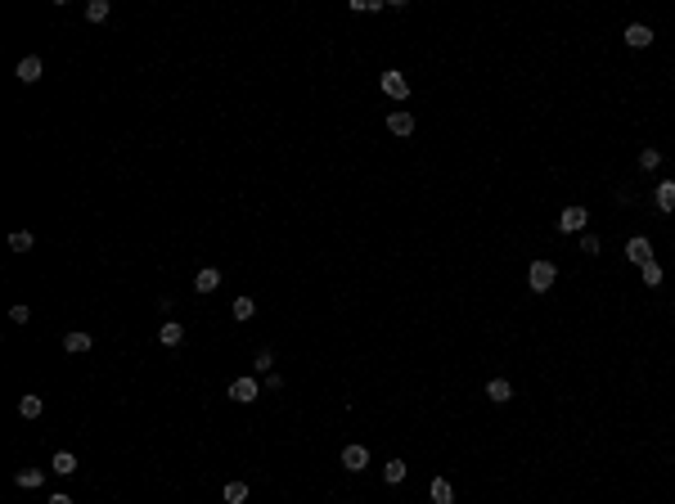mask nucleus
<instances>
[{
    "instance_id": "f257e3e1",
    "label": "nucleus",
    "mask_w": 675,
    "mask_h": 504,
    "mask_svg": "<svg viewBox=\"0 0 675 504\" xmlns=\"http://www.w3.org/2000/svg\"><path fill=\"white\" fill-rule=\"evenodd\" d=\"M554 284H558V266L554 261H545V257H540V261L527 266V288L531 293H549Z\"/></svg>"
},
{
    "instance_id": "f03ea898",
    "label": "nucleus",
    "mask_w": 675,
    "mask_h": 504,
    "mask_svg": "<svg viewBox=\"0 0 675 504\" xmlns=\"http://www.w3.org/2000/svg\"><path fill=\"white\" fill-rule=\"evenodd\" d=\"M585 225H590V212H585L581 203H572V207L558 212V234H585Z\"/></svg>"
},
{
    "instance_id": "7ed1b4c3",
    "label": "nucleus",
    "mask_w": 675,
    "mask_h": 504,
    "mask_svg": "<svg viewBox=\"0 0 675 504\" xmlns=\"http://www.w3.org/2000/svg\"><path fill=\"white\" fill-rule=\"evenodd\" d=\"M378 90H383L387 99H396V104L410 99V81H405V72H396V68H387L383 77H378Z\"/></svg>"
},
{
    "instance_id": "20e7f679",
    "label": "nucleus",
    "mask_w": 675,
    "mask_h": 504,
    "mask_svg": "<svg viewBox=\"0 0 675 504\" xmlns=\"http://www.w3.org/2000/svg\"><path fill=\"white\" fill-rule=\"evenodd\" d=\"M626 261H631V266H649L653 261V239L631 234V239H626Z\"/></svg>"
},
{
    "instance_id": "39448f33",
    "label": "nucleus",
    "mask_w": 675,
    "mask_h": 504,
    "mask_svg": "<svg viewBox=\"0 0 675 504\" xmlns=\"http://www.w3.org/2000/svg\"><path fill=\"white\" fill-rule=\"evenodd\" d=\"M225 396H230V401H239V405H252L257 396H261V383H257V378H234Z\"/></svg>"
},
{
    "instance_id": "423d86ee",
    "label": "nucleus",
    "mask_w": 675,
    "mask_h": 504,
    "mask_svg": "<svg viewBox=\"0 0 675 504\" xmlns=\"http://www.w3.org/2000/svg\"><path fill=\"white\" fill-rule=\"evenodd\" d=\"M14 77H18V81H27V86H32V81H41V77H45V63H41V54H27V59H18Z\"/></svg>"
},
{
    "instance_id": "0eeeda50",
    "label": "nucleus",
    "mask_w": 675,
    "mask_h": 504,
    "mask_svg": "<svg viewBox=\"0 0 675 504\" xmlns=\"http://www.w3.org/2000/svg\"><path fill=\"white\" fill-rule=\"evenodd\" d=\"M621 41L631 45V50H649V45H653V27H649V23H631V27L621 32Z\"/></svg>"
},
{
    "instance_id": "6e6552de",
    "label": "nucleus",
    "mask_w": 675,
    "mask_h": 504,
    "mask_svg": "<svg viewBox=\"0 0 675 504\" xmlns=\"http://www.w3.org/2000/svg\"><path fill=\"white\" fill-rule=\"evenodd\" d=\"M387 131H392V136H414V113L410 108H392L387 113Z\"/></svg>"
},
{
    "instance_id": "1a4fd4ad",
    "label": "nucleus",
    "mask_w": 675,
    "mask_h": 504,
    "mask_svg": "<svg viewBox=\"0 0 675 504\" xmlns=\"http://www.w3.org/2000/svg\"><path fill=\"white\" fill-rule=\"evenodd\" d=\"M342 469H347V473L369 469V446H356V441H351L347 450H342Z\"/></svg>"
},
{
    "instance_id": "9d476101",
    "label": "nucleus",
    "mask_w": 675,
    "mask_h": 504,
    "mask_svg": "<svg viewBox=\"0 0 675 504\" xmlns=\"http://www.w3.org/2000/svg\"><path fill=\"white\" fill-rule=\"evenodd\" d=\"M653 203H658V212L675 216V180H658V189H653Z\"/></svg>"
},
{
    "instance_id": "9b49d317",
    "label": "nucleus",
    "mask_w": 675,
    "mask_h": 504,
    "mask_svg": "<svg viewBox=\"0 0 675 504\" xmlns=\"http://www.w3.org/2000/svg\"><path fill=\"white\" fill-rule=\"evenodd\" d=\"M428 500H432V504H455L450 478H432V487H428Z\"/></svg>"
},
{
    "instance_id": "f8f14e48",
    "label": "nucleus",
    "mask_w": 675,
    "mask_h": 504,
    "mask_svg": "<svg viewBox=\"0 0 675 504\" xmlns=\"http://www.w3.org/2000/svg\"><path fill=\"white\" fill-rule=\"evenodd\" d=\"M50 473H59V478H72V473H77V455H72V450H54Z\"/></svg>"
},
{
    "instance_id": "ddd939ff",
    "label": "nucleus",
    "mask_w": 675,
    "mask_h": 504,
    "mask_svg": "<svg viewBox=\"0 0 675 504\" xmlns=\"http://www.w3.org/2000/svg\"><path fill=\"white\" fill-rule=\"evenodd\" d=\"M405 473H410V464H405V460H387L383 464V482H387V487H401Z\"/></svg>"
},
{
    "instance_id": "4468645a",
    "label": "nucleus",
    "mask_w": 675,
    "mask_h": 504,
    "mask_svg": "<svg viewBox=\"0 0 675 504\" xmlns=\"http://www.w3.org/2000/svg\"><path fill=\"white\" fill-rule=\"evenodd\" d=\"M487 396L496 405H505V401H513V383H509V378H491V383H487Z\"/></svg>"
},
{
    "instance_id": "2eb2a0df",
    "label": "nucleus",
    "mask_w": 675,
    "mask_h": 504,
    "mask_svg": "<svg viewBox=\"0 0 675 504\" xmlns=\"http://www.w3.org/2000/svg\"><path fill=\"white\" fill-rule=\"evenodd\" d=\"M216 284H221V270H216V266H203V270L194 275V288H198V293H212Z\"/></svg>"
},
{
    "instance_id": "dca6fc26",
    "label": "nucleus",
    "mask_w": 675,
    "mask_h": 504,
    "mask_svg": "<svg viewBox=\"0 0 675 504\" xmlns=\"http://www.w3.org/2000/svg\"><path fill=\"white\" fill-rule=\"evenodd\" d=\"M158 342H163V347H176V342H185V325H176V320H167V325L158 329Z\"/></svg>"
},
{
    "instance_id": "f3484780",
    "label": "nucleus",
    "mask_w": 675,
    "mask_h": 504,
    "mask_svg": "<svg viewBox=\"0 0 675 504\" xmlns=\"http://www.w3.org/2000/svg\"><path fill=\"white\" fill-rule=\"evenodd\" d=\"M63 351H72V356H81V351H90V334H81V329H72V334L63 338Z\"/></svg>"
},
{
    "instance_id": "a211bd4d",
    "label": "nucleus",
    "mask_w": 675,
    "mask_h": 504,
    "mask_svg": "<svg viewBox=\"0 0 675 504\" xmlns=\"http://www.w3.org/2000/svg\"><path fill=\"white\" fill-rule=\"evenodd\" d=\"M41 410H45V401H41V396H32V392L18 401V414H23V419H41Z\"/></svg>"
},
{
    "instance_id": "6ab92c4d",
    "label": "nucleus",
    "mask_w": 675,
    "mask_h": 504,
    "mask_svg": "<svg viewBox=\"0 0 675 504\" xmlns=\"http://www.w3.org/2000/svg\"><path fill=\"white\" fill-rule=\"evenodd\" d=\"M14 487L36 491V487H41V469H18V473H14Z\"/></svg>"
},
{
    "instance_id": "aec40b11",
    "label": "nucleus",
    "mask_w": 675,
    "mask_h": 504,
    "mask_svg": "<svg viewBox=\"0 0 675 504\" xmlns=\"http://www.w3.org/2000/svg\"><path fill=\"white\" fill-rule=\"evenodd\" d=\"M221 496H225V504H243L248 500V482H225Z\"/></svg>"
},
{
    "instance_id": "412c9836",
    "label": "nucleus",
    "mask_w": 675,
    "mask_h": 504,
    "mask_svg": "<svg viewBox=\"0 0 675 504\" xmlns=\"http://www.w3.org/2000/svg\"><path fill=\"white\" fill-rule=\"evenodd\" d=\"M9 248H14V252H32V248H36V239H32L27 230H14V234H9Z\"/></svg>"
},
{
    "instance_id": "4be33fe9",
    "label": "nucleus",
    "mask_w": 675,
    "mask_h": 504,
    "mask_svg": "<svg viewBox=\"0 0 675 504\" xmlns=\"http://www.w3.org/2000/svg\"><path fill=\"white\" fill-rule=\"evenodd\" d=\"M640 279L649 284V288H662V266L658 261H649V266H640Z\"/></svg>"
},
{
    "instance_id": "5701e85b",
    "label": "nucleus",
    "mask_w": 675,
    "mask_h": 504,
    "mask_svg": "<svg viewBox=\"0 0 675 504\" xmlns=\"http://www.w3.org/2000/svg\"><path fill=\"white\" fill-rule=\"evenodd\" d=\"M640 167H644V171H658V167H662V154H658L653 145H644V149H640Z\"/></svg>"
},
{
    "instance_id": "b1692460",
    "label": "nucleus",
    "mask_w": 675,
    "mask_h": 504,
    "mask_svg": "<svg viewBox=\"0 0 675 504\" xmlns=\"http://www.w3.org/2000/svg\"><path fill=\"white\" fill-rule=\"evenodd\" d=\"M230 311H234V320H252V316H257V302H252V298H234Z\"/></svg>"
},
{
    "instance_id": "393cba45",
    "label": "nucleus",
    "mask_w": 675,
    "mask_h": 504,
    "mask_svg": "<svg viewBox=\"0 0 675 504\" xmlns=\"http://www.w3.org/2000/svg\"><path fill=\"white\" fill-rule=\"evenodd\" d=\"M108 0H90V5H86V18H90V23H104V18H108Z\"/></svg>"
},
{
    "instance_id": "a878e982",
    "label": "nucleus",
    "mask_w": 675,
    "mask_h": 504,
    "mask_svg": "<svg viewBox=\"0 0 675 504\" xmlns=\"http://www.w3.org/2000/svg\"><path fill=\"white\" fill-rule=\"evenodd\" d=\"M252 365L261 369V374H270V369H275V351H270V347H261V351H257V360H252Z\"/></svg>"
},
{
    "instance_id": "bb28decb",
    "label": "nucleus",
    "mask_w": 675,
    "mask_h": 504,
    "mask_svg": "<svg viewBox=\"0 0 675 504\" xmlns=\"http://www.w3.org/2000/svg\"><path fill=\"white\" fill-rule=\"evenodd\" d=\"M581 252L585 257H599V239H594V234H581Z\"/></svg>"
},
{
    "instance_id": "cd10ccee",
    "label": "nucleus",
    "mask_w": 675,
    "mask_h": 504,
    "mask_svg": "<svg viewBox=\"0 0 675 504\" xmlns=\"http://www.w3.org/2000/svg\"><path fill=\"white\" fill-rule=\"evenodd\" d=\"M9 320H14V325H27V320H32V311H27V307H9Z\"/></svg>"
},
{
    "instance_id": "c85d7f7f",
    "label": "nucleus",
    "mask_w": 675,
    "mask_h": 504,
    "mask_svg": "<svg viewBox=\"0 0 675 504\" xmlns=\"http://www.w3.org/2000/svg\"><path fill=\"white\" fill-rule=\"evenodd\" d=\"M45 504H72V500H68V496H63V491H59V496H50Z\"/></svg>"
}]
</instances>
